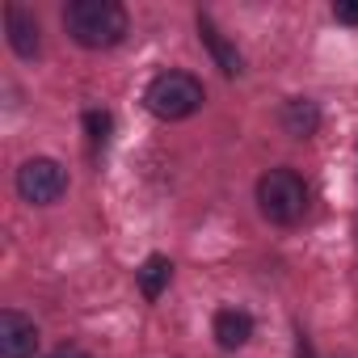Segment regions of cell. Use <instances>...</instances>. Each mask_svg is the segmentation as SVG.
Instances as JSON below:
<instances>
[{
    "label": "cell",
    "instance_id": "cell-1",
    "mask_svg": "<svg viewBox=\"0 0 358 358\" xmlns=\"http://www.w3.org/2000/svg\"><path fill=\"white\" fill-rule=\"evenodd\" d=\"M64 30L85 51H110L127 38L131 22L118 0H72L64 9Z\"/></svg>",
    "mask_w": 358,
    "mask_h": 358
},
{
    "label": "cell",
    "instance_id": "cell-2",
    "mask_svg": "<svg viewBox=\"0 0 358 358\" xmlns=\"http://www.w3.org/2000/svg\"><path fill=\"white\" fill-rule=\"evenodd\" d=\"M203 101H207V89H203V80L190 76V72H160V76H152L148 89H143V106H148L160 122H182V118L199 114Z\"/></svg>",
    "mask_w": 358,
    "mask_h": 358
},
{
    "label": "cell",
    "instance_id": "cell-3",
    "mask_svg": "<svg viewBox=\"0 0 358 358\" xmlns=\"http://www.w3.org/2000/svg\"><path fill=\"white\" fill-rule=\"evenodd\" d=\"M257 211L287 228V224H299L303 211H308V186H303V177L295 169H270L257 177Z\"/></svg>",
    "mask_w": 358,
    "mask_h": 358
},
{
    "label": "cell",
    "instance_id": "cell-4",
    "mask_svg": "<svg viewBox=\"0 0 358 358\" xmlns=\"http://www.w3.org/2000/svg\"><path fill=\"white\" fill-rule=\"evenodd\" d=\"M13 186L30 207H51V203H59L68 194V169L59 160H51V156H30L17 169Z\"/></svg>",
    "mask_w": 358,
    "mask_h": 358
},
{
    "label": "cell",
    "instance_id": "cell-5",
    "mask_svg": "<svg viewBox=\"0 0 358 358\" xmlns=\"http://www.w3.org/2000/svg\"><path fill=\"white\" fill-rule=\"evenodd\" d=\"M38 350V324L17 312V308H5L0 312V358H34Z\"/></svg>",
    "mask_w": 358,
    "mask_h": 358
},
{
    "label": "cell",
    "instance_id": "cell-6",
    "mask_svg": "<svg viewBox=\"0 0 358 358\" xmlns=\"http://www.w3.org/2000/svg\"><path fill=\"white\" fill-rule=\"evenodd\" d=\"M5 30H9V47H13L22 59H38V51H43V30H38V22H34L30 9L9 5V9H5Z\"/></svg>",
    "mask_w": 358,
    "mask_h": 358
},
{
    "label": "cell",
    "instance_id": "cell-7",
    "mask_svg": "<svg viewBox=\"0 0 358 358\" xmlns=\"http://www.w3.org/2000/svg\"><path fill=\"white\" fill-rule=\"evenodd\" d=\"M278 122L291 139H312L320 131V106L312 97H287L278 110Z\"/></svg>",
    "mask_w": 358,
    "mask_h": 358
},
{
    "label": "cell",
    "instance_id": "cell-8",
    "mask_svg": "<svg viewBox=\"0 0 358 358\" xmlns=\"http://www.w3.org/2000/svg\"><path fill=\"white\" fill-rule=\"evenodd\" d=\"M211 333H215L220 350H241L253 337V316L245 308H220L215 320H211Z\"/></svg>",
    "mask_w": 358,
    "mask_h": 358
},
{
    "label": "cell",
    "instance_id": "cell-9",
    "mask_svg": "<svg viewBox=\"0 0 358 358\" xmlns=\"http://www.w3.org/2000/svg\"><path fill=\"white\" fill-rule=\"evenodd\" d=\"M199 38L207 43V51L215 55V64H220V72H224V76H241V72H245L241 51H236L220 30H215V22H211V17H199Z\"/></svg>",
    "mask_w": 358,
    "mask_h": 358
},
{
    "label": "cell",
    "instance_id": "cell-10",
    "mask_svg": "<svg viewBox=\"0 0 358 358\" xmlns=\"http://www.w3.org/2000/svg\"><path fill=\"white\" fill-rule=\"evenodd\" d=\"M169 278H173V262L164 253H152L139 266V291H143V299H160L164 287H169Z\"/></svg>",
    "mask_w": 358,
    "mask_h": 358
},
{
    "label": "cell",
    "instance_id": "cell-11",
    "mask_svg": "<svg viewBox=\"0 0 358 358\" xmlns=\"http://www.w3.org/2000/svg\"><path fill=\"white\" fill-rule=\"evenodd\" d=\"M85 131H89V139H93V143H106V139H110V131H114L110 110H85Z\"/></svg>",
    "mask_w": 358,
    "mask_h": 358
},
{
    "label": "cell",
    "instance_id": "cell-12",
    "mask_svg": "<svg viewBox=\"0 0 358 358\" xmlns=\"http://www.w3.org/2000/svg\"><path fill=\"white\" fill-rule=\"evenodd\" d=\"M333 17H337L341 26H358V0H337V5H333Z\"/></svg>",
    "mask_w": 358,
    "mask_h": 358
},
{
    "label": "cell",
    "instance_id": "cell-13",
    "mask_svg": "<svg viewBox=\"0 0 358 358\" xmlns=\"http://www.w3.org/2000/svg\"><path fill=\"white\" fill-rule=\"evenodd\" d=\"M47 358H93L89 350H80V345H59V350H51Z\"/></svg>",
    "mask_w": 358,
    "mask_h": 358
}]
</instances>
